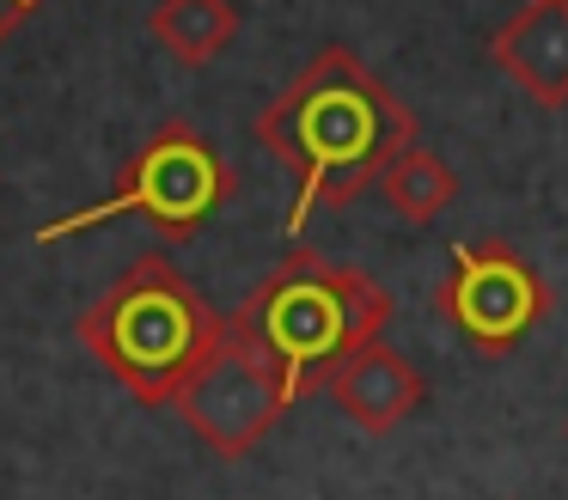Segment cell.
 <instances>
[{
	"label": "cell",
	"mask_w": 568,
	"mask_h": 500,
	"mask_svg": "<svg viewBox=\"0 0 568 500\" xmlns=\"http://www.w3.org/2000/svg\"><path fill=\"white\" fill-rule=\"evenodd\" d=\"M233 190H239V177L221 159V146H214L196 122L172 116L135 146V159L116 171L111 195H99V202L74 207V214H62V220H43L38 244L74 238V232L99 226V220H123V214L148 220L165 244H184L233 202Z\"/></svg>",
	"instance_id": "4"
},
{
	"label": "cell",
	"mask_w": 568,
	"mask_h": 500,
	"mask_svg": "<svg viewBox=\"0 0 568 500\" xmlns=\"http://www.w3.org/2000/svg\"><path fill=\"white\" fill-rule=\"evenodd\" d=\"M379 195L392 202V214L409 220V226H434V220L453 207V195H458V171L446 165L434 146L409 141L404 153L379 171Z\"/></svg>",
	"instance_id": "10"
},
{
	"label": "cell",
	"mask_w": 568,
	"mask_h": 500,
	"mask_svg": "<svg viewBox=\"0 0 568 500\" xmlns=\"http://www.w3.org/2000/svg\"><path fill=\"white\" fill-rule=\"evenodd\" d=\"M172 409L184 415V427L209 451L245 458V451H257L263 439L275 433V421L294 409V397H287V385L275 378V366L226 324L221 341H214V354L196 366V378L184 385V397H178Z\"/></svg>",
	"instance_id": "6"
},
{
	"label": "cell",
	"mask_w": 568,
	"mask_h": 500,
	"mask_svg": "<svg viewBox=\"0 0 568 500\" xmlns=\"http://www.w3.org/2000/svg\"><path fill=\"white\" fill-rule=\"evenodd\" d=\"M226 324L275 366L287 397L300 402L312 390H331V378L385 336L392 293L367 268L331 263V256L294 244Z\"/></svg>",
	"instance_id": "2"
},
{
	"label": "cell",
	"mask_w": 568,
	"mask_h": 500,
	"mask_svg": "<svg viewBox=\"0 0 568 500\" xmlns=\"http://www.w3.org/2000/svg\"><path fill=\"white\" fill-rule=\"evenodd\" d=\"M257 141L294 171L287 232L300 238L318 207H348L379 183V171L416 141V116L348 43H324L263 104Z\"/></svg>",
	"instance_id": "1"
},
{
	"label": "cell",
	"mask_w": 568,
	"mask_h": 500,
	"mask_svg": "<svg viewBox=\"0 0 568 500\" xmlns=\"http://www.w3.org/2000/svg\"><path fill=\"white\" fill-rule=\"evenodd\" d=\"M434 312L458 329L470 354H514L550 317V280L501 238L453 244V268L434 287Z\"/></svg>",
	"instance_id": "5"
},
{
	"label": "cell",
	"mask_w": 568,
	"mask_h": 500,
	"mask_svg": "<svg viewBox=\"0 0 568 500\" xmlns=\"http://www.w3.org/2000/svg\"><path fill=\"white\" fill-rule=\"evenodd\" d=\"M148 31L172 49L184 68H209L214 55H226L239 37V7L233 0H160L148 12Z\"/></svg>",
	"instance_id": "9"
},
{
	"label": "cell",
	"mask_w": 568,
	"mask_h": 500,
	"mask_svg": "<svg viewBox=\"0 0 568 500\" xmlns=\"http://www.w3.org/2000/svg\"><path fill=\"white\" fill-rule=\"evenodd\" d=\"M331 402L361 427V433H397V427L428 402V385H422V373L397 348L373 341V348H361L355 360L331 378Z\"/></svg>",
	"instance_id": "8"
},
{
	"label": "cell",
	"mask_w": 568,
	"mask_h": 500,
	"mask_svg": "<svg viewBox=\"0 0 568 500\" xmlns=\"http://www.w3.org/2000/svg\"><path fill=\"white\" fill-rule=\"evenodd\" d=\"M489 61L544 110L568 104V0H526L489 37Z\"/></svg>",
	"instance_id": "7"
},
{
	"label": "cell",
	"mask_w": 568,
	"mask_h": 500,
	"mask_svg": "<svg viewBox=\"0 0 568 500\" xmlns=\"http://www.w3.org/2000/svg\"><path fill=\"white\" fill-rule=\"evenodd\" d=\"M80 341L87 354L148 409L184 397L196 366L214 354L226 317L190 287V275L172 256L148 251L80 312Z\"/></svg>",
	"instance_id": "3"
},
{
	"label": "cell",
	"mask_w": 568,
	"mask_h": 500,
	"mask_svg": "<svg viewBox=\"0 0 568 500\" xmlns=\"http://www.w3.org/2000/svg\"><path fill=\"white\" fill-rule=\"evenodd\" d=\"M38 7H43V0H0V43H7V37H13V31H19V24H26Z\"/></svg>",
	"instance_id": "11"
}]
</instances>
